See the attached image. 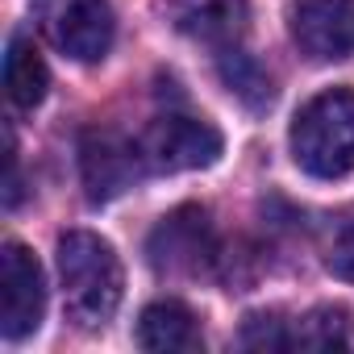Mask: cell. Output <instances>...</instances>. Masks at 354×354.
<instances>
[{
	"label": "cell",
	"mask_w": 354,
	"mask_h": 354,
	"mask_svg": "<svg viewBox=\"0 0 354 354\" xmlns=\"http://www.w3.org/2000/svg\"><path fill=\"white\" fill-rule=\"evenodd\" d=\"M59 279H63V308L75 325L100 329L104 321H113L125 275H121L117 250L104 238L88 230L63 234L59 238Z\"/></svg>",
	"instance_id": "obj_1"
},
{
	"label": "cell",
	"mask_w": 354,
	"mask_h": 354,
	"mask_svg": "<svg viewBox=\"0 0 354 354\" xmlns=\"http://www.w3.org/2000/svg\"><path fill=\"white\" fill-rule=\"evenodd\" d=\"M292 158L317 180H342L354 171V92L329 88L313 96L292 121Z\"/></svg>",
	"instance_id": "obj_2"
},
{
	"label": "cell",
	"mask_w": 354,
	"mask_h": 354,
	"mask_svg": "<svg viewBox=\"0 0 354 354\" xmlns=\"http://www.w3.org/2000/svg\"><path fill=\"white\" fill-rule=\"evenodd\" d=\"M138 154H142V167L154 175L196 171V167H213L221 158V133L213 121L162 113L138 133Z\"/></svg>",
	"instance_id": "obj_3"
},
{
	"label": "cell",
	"mask_w": 354,
	"mask_h": 354,
	"mask_svg": "<svg viewBox=\"0 0 354 354\" xmlns=\"http://www.w3.org/2000/svg\"><path fill=\"white\" fill-rule=\"evenodd\" d=\"M42 34L75 63H100L113 46L109 0H34Z\"/></svg>",
	"instance_id": "obj_4"
},
{
	"label": "cell",
	"mask_w": 354,
	"mask_h": 354,
	"mask_svg": "<svg viewBox=\"0 0 354 354\" xmlns=\"http://www.w3.org/2000/svg\"><path fill=\"white\" fill-rule=\"evenodd\" d=\"M46 313V279L21 242L0 246V333L9 342L30 337Z\"/></svg>",
	"instance_id": "obj_5"
},
{
	"label": "cell",
	"mask_w": 354,
	"mask_h": 354,
	"mask_svg": "<svg viewBox=\"0 0 354 354\" xmlns=\"http://www.w3.org/2000/svg\"><path fill=\"white\" fill-rule=\"evenodd\" d=\"M146 254L167 275H196V271H205L217 259V246H213V230H209L205 209L184 205V209L167 213L154 225Z\"/></svg>",
	"instance_id": "obj_6"
},
{
	"label": "cell",
	"mask_w": 354,
	"mask_h": 354,
	"mask_svg": "<svg viewBox=\"0 0 354 354\" xmlns=\"http://www.w3.org/2000/svg\"><path fill=\"white\" fill-rule=\"evenodd\" d=\"M80 171H84V188L92 205H104L113 196H121L125 188H133V180L146 171L138 142L113 133V129H92L84 133L80 146Z\"/></svg>",
	"instance_id": "obj_7"
},
{
	"label": "cell",
	"mask_w": 354,
	"mask_h": 354,
	"mask_svg": "<svg viewBox=\"0 0 354 354\" xmlns=\"http://www.w3.org/2000/svg\"><path fill=\"white\" fill-rule=\"evenodd\" d=\"M292 42L317 63L354 55V0H296Z\"/></svg>",
	"instance_id": "obj_8"
},
{
	"label": "cell",
	"mask_w": 354,
	"mask_h": 354,
	"mask_svg": "<svg viewBox=\"0 0 354 354\" xmlns=\"http://www.w3.org/2000/svg\"><path fill=\"white\" fill-rule=\"evenodd\" d=\"M162 17L175 34L205 46H234L246 34V0H162Z\"/></svg>",
	"instance_id": "obj_9"
},
{
	"label": "cell",
	"mask_w": 354,
	"mask_h": 354,
	"mask_svg": "<svg viewBox=\"0 0 354 354\" xmlns=\"http://www.w3.org/2000/svg\"><path fill=\"white\" fill-rule=\"evenodd\" d=\"M138 346L142 350H205V337H201V325L192 317L188 304L180 300H158L150 304L142 317H138Z\"/></svg>",
	"instance_id": "obj_10"
},
{
	"label": "cell",
	"mask_w": 354,
	"mask_h": 354,
	"mask_svg": "<svg viewBox=\"0 0 354 354\" xmlns=\"http://www.w3.org/2000/svg\"><path fill=\"white\" fill-rule=\"evenodd\" d=\"M46 88H50V71L38 55V46L26 38V34H13L9 38V50H5V92L17 109H34L46 100Z\"/></svg>",
	"instance_id": "obj_11"
},
{
	"label": "cell",
	"mask_w": 354,
	"mask_h": 354,
	"mask_svg": "<svg viewBox=\"0 0 354 354\" xmlns=\"http://www.w3.org/2000/svg\"><path fill=\"white\" fill-rule=\"evenodd\" d=\"M346 346V313L342 308H313L292 321V350H342Z\"/></svg>",
	"instance_id": "obj_12"
},
{
	"label": "cell",
	"mask_w": 354,
	"mask_h": 354,
	"mask_svg": "<svg viewBox=\"0 0 354 354\" xmlns=\"http://www.w3.org/2000/svg\"><path fill=\"white\" fill-rule=\"evenodd\" d=\"M221 80H225V84H230V92H234V96H242L250 109H259V104H267V100H271V80H267V71H263L250 55H242V50H234V46H225Z\"/></svg>",
	"instance_id": "obj_13"
},
{
	"label": "cell",
	"mask_w": 354,
	"mask_h": 354,
	"mask_svg": "<svg viewBox=\"0 0 354 354\" xmlns=\"http://www.w3.org/2000/svg\"><path fill=\"white\" fill-rule=\"evenodd\" d=\"M242 346L246 350H292V321L279 313H254L242 325Z\"/></svg>",
	"instance_id": "obj_14"
},
{
	"label": "cell",
	"mask_w": 354,
	"mask_h": 354,
	"mask_svg": "<svg viewBox=\"0 0 354 354\" xmlns=\"http://www.w3.org/2000/svg\"><path fill=\"white\" fill-rule=\"evenodd\" d=\"M325 267L337 279H350L354 283V217L333 221V230L325 238Z\"/></svg>",
	"instance_id": "obj_15"
}]
</instances>
